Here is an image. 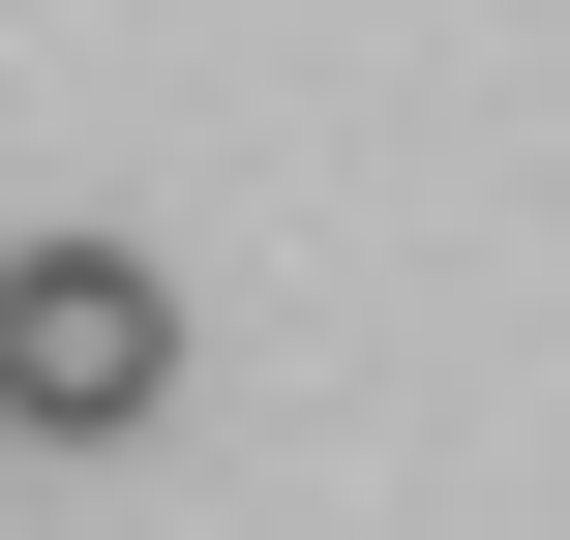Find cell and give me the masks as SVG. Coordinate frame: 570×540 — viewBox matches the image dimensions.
Returning <instances> with one entry per match:
<instances>
[{
    "instance_id": "obj_1",
    "label": "cell",
    "mask_w": 570,
    "mask_h": 540,
    "mask_svg": "<svg viewBox=\"0 0 570 540\" xmlns=\"http://www.w3.org/2000/svg\"><path fill=\"white\" fill-rule=\"evenodd\" d=\"M180 391V271L150 240H0V451H120Z\"/></svg>"
}]
</instances>
